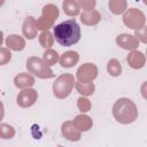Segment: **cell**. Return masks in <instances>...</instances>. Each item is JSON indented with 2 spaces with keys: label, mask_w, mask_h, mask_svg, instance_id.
<instances>
[{
  "label": "cell",
  "mask_w": 147,
  "mask_h": 147,
  "mask_svg": "<svg viewBox=\"0 0 147 147\" xmlns=\"http://www.w3.org/2000/svg\"><path fill=\"white\" fill-rule=\"evenodd\" d=\"M55 40L65 47L77 44L80 39V28L75 20H68L53 29Z\"/></svg>",
  "instance_id": "6da1fadb"
},
{
  "label": "cell",
  "mask_w": 147,
  "mask_h": 147,
  "mask_svg": "<svg viewBox=\"0 0 147 147\" xmlns=\"http://www.w3.org/2000/svg\"><path fill=\"white\" fill-rule=\"evenodd\" d=\"M115 118L121 123H131L137 117L134 103L129 99H119L113 108Z\"/></svg>",
  "instance_id": "7a4b0ae2"
},
{
  "label": "cell",
  "mask_w": 147,
  "mask_h": 147,
  "mask_svg": "<svg viewBox=\"0 0 147 147\" xmlns=\"http://www.w3.org/2000/svg\"><path fill=\"white\" fill-rule=\"evenodd\" d=\"M28 69L33 72L34 75H37L40 78H51L53 77V71L49 69V67L47 65V63L42 62V60L37 59V57H31L28 63H26Z\"/></svg>",
  "instance_id": "3957f363"
},
{
  "label": "cell",
  "mask_w": 147,
  "mask_h": 147,
  "mask_svg": "<svg viewBox=\"0 0 147 147\" xmlns=\"http://www.w3.org/2000/svg\"><path fill=\"white\" fill-rule=\"evenodd\" d=\"M74 86V77L71 75L61 76L53 86L54 94L59 98H65Z\"/></svg>",
  "instance_id": "277c9868"
},
{
  "label": "cell",
  "mask_w": 147,
  "mask_h": 147,
  "mask_svg": "<svg viewBox=\"0 0 147 147\" xmlns=\"http://www.w3.org/2000/svg\"><path fill=\"white\" fill-rule=\"evenodd\" d=\"M37 99V93L33 90H25L20 93L17 96V103L22 107H29L34 103Z\"/></svg>",
  "instance_id": "5b68a950"
},
{
  "label": "cell",
  "mask_w": 147,
  "mask_h": 147,
  "mask_svg": "<svg viewBox=\"0 0 147 147\" xmlns=\"http://www.w3.org/2000/svg\"><path fill=\"white\" fill-rule=\"evenodd\" d=\"M78 78L79 80H83V82H90L92 80L95 76H96V68L90 63H87L86 65H83L79 68L78 72Z\"/></svg>",
  "instance_id": "8992f818"
},
{
  "label": "cell",
  "mask_w": 147,
  "mask_h": 147,
  "mask_svg": "<svg viewBox=\"0 0 147 147\" xmlns=\"http://www.w3.org/2000/svg\"><path fill=\"white\" fill-rule=\"evenodd\" d=\"M77 61H78V54L76 52H67L60 59V63L64 68H70V67L75 65L77 63Z\"/></svg>",
  "instance_id": "52a82bcc"
},
{
  "label": "cell",
  "mask_w": 147,
  "mask_h": 147,
  "mask_svg": "<svg viewBox=\"0 0 147 147\" xmlns=\"http://www.w3.org/2000/svg\"><path fill=\"white\" fill-rule=\"evenodd\" d=\"M33 83H34V79L31 76H29L28 74H21L18 76H16V78H15V85L21 88L31 86V85H33Z\"/></svg>",
  "instance_id": "ba28073f"
},
{
  "label": "cell",
  "mask_w": 147,
  "mask_h": 147,
  "mask_svg": "<svg viewBox=\"0 0 147 147\" xmlns=\"http://www.w3.org/2000/svg\"><path fill=\"white\" fill-rule=\"evenodd\" d=\"M117 42L123 47V48H134L137 46V40L132 36L127 34H122L118 37Z\"/></svg>",
  "instance_id": "9c48e42d"
},
{
  "label": "cell",
  "mask_w": 147,
  "mask_h": 147,
  "mask_svg": "<svg viewBox=\"0 0 147 147\" xmlns=\"http://www.w3.org/2000/svg\"><path fill=\"white\" fill-rule=\"evenodd\" d=\"M7 46L15 49V51H21L24 47V41L21 37L18 36H9L7 38Z\"/></svg>",
  "instance_id": "30bf717a"
},
{
  "label": "cell",
  "mask_w": 147,
  "mask_h": 147,
  "mask_svg": "<svg viewBox=\"0 0 147 147\" xmlns=\"http://www.w3.org/2000/svg\"><path fill=\"white\" fill-rule=\"evenodd\" d=\"M127 61L133 68H141L144 65V56L141 53H138V52H133L131 55H129Z\"/></svg>",
  "instance_id": "8fae6325"
},
{
  "label": "cell",
  "mask_w": 147,
  "mask_h": 147,
  "mask_svg": "<svg viewBox=\"0 0 147 147\" xmlns=\"http://www.w3.org/2000/svg\"><path fill=\"white\" fill-rule=\"evenodd\" d=\"M63 9L68 15H77L79 9L77 3L74 0H64L63 2Z\"/></svg>",
  "instance_id": "7c38bea8"
},
{
  "label": "cell",
  "mask_w": 147,
  "mask_h": 147,
  "mask_svg": "<svg viewBox=\"0 0 147 147\" xmlns=\"http://www.w3.org/2000/svg\"><path fill=\"white\" fill-rule=\"evenodd\" d=\"M108 71L111 76H118L121 74V64L116 60H111L108 63Z\"/></svg>",
  "instance_id": "4fadbf2b"
},
{
  "label": "cell",
  "mask_w": 147,
  "mask_h": 147,
  "mask_svg": "<svg viewBox=\"0 0 147 147\" xmlns=\"http://www.w3.org/2000/svg\"><path fill=\"white\" fill-rule=\"evenodd\" d=\"M45 62L48 64V65H52L53 63H55L57 61V53L54 52V51H47L45 53Z\"/></svg>",
  "instance_id": "5bb4252c"
},
{
  "label": "cell",
  "mask_w": 147,
  "mask_h": 147,
  "mask_svg": "<svg viewBox=\"0 0 147 147\" xmlns=\"http://www.w3.org/2000/svg\"><path fill=\"white\" fill-rule=\"evenodd\" d=\"M13 136H14V130L11 126H8V125L0 126V137H2L3 139H8Z\"/></svg>",
  "instance_id": "9a60e30c"
},
{
  "label": "cell",
  "mask_w": 147,
  "mask_h": 147,
  "mask_svg": "<svg viewBox=\"0 0 147 147\" xmlns=\"http://www.w3.org/2000/svg\"><path fill=\"white\" fill-rule=\"evenodd\" d=\"M10 60V53L7 49L0 48V65L7 63Z\"/></svg>",
  "instance_id": "2e32d148"
},
{
  "label": "cell",
  "mask_w": 147,
  "mask_h": 147,
  "mask_svg": "<svg viewBox=\"0 0 147 147\" xmlns=\"http://www.w3.org/2000/svg\"><path fill=\"white\" fill-rule=\"evenodd\" d=\"M2 117H3V107H2V105L0 102V121H1Z\"/></svg>",
  "instance_id": "e0dca14e"
},
{
  "label": "cell",
  "mask_w": 147,
  "mask_h": 147,
  "mask_svg": "<svg viewBox=\"0 0 147 147\" xmlns=\"http://www.w3.org/2000/svg\"><path fill=\"white\" fill-rule=\"evenodd\" d=\"M1 42H2V33L0 32V45H1Z\"/></svg>",
  "instance_id": "ac0fdd59"
},
{
  "label": "cell",
  "mask_w": 147,
  "mask_h": 147,
  "mask_svg": "<svg viewBox=\"0 0 147 147\" xmlns=\"http://www.w3.org/2000/svg\"><path fill=\"white\" fill-rule=\"evenodd\" d=\"M3 2H5V0H0V6H2Z\"/></svg>",
  "instance_id": "d6986e66"
}]
</instances>
